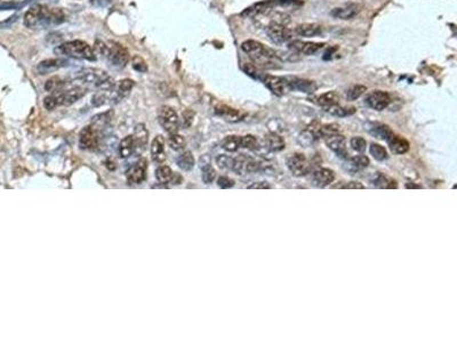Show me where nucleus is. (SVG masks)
<instances>
[{
	"instance_id": "nucleus-1",
	"label": "nucleus",
	"mask_w": 457,
	"mask_h": 342,
	"mask_svg": "<svg viewBox=\"0 0 457 342\" xmlns=\"http://www.w3.org/2000/svg\"><path fill=\"white\" fill-rule=\"evenodd\" d=\"M63 21L64 13L61 9L49 8L40 4L33 5L24 15V26L29 29H46L61 24Z\"/></svg>"
},
{
	"instance_id": "nucleus-2",
	"label": "nucleus",
	"mask_w": 457,
	"mask_h": 342,
	"mask_svg": "<svg viewBox=\"0 0 457 342\" xmlns=\"http://www.w3.org/2000/svg\"><path fill=\"white\" fill-rule=\"evenodd\" d=\"M55 54L70 58H76V60H96L94 50L87 42L81 40H73L62 43V45L55 48Z\"/></svg>"
},
{
	"instance_id": "nucleus-3",
	"label": "nucleus",
	"mask_w": 457,
	"mask_h": 342,
	"mask_svg": "<svg viewBox=\"0 0 457 342\" xmlns=\"http://www.w3.org/2000/svg\"><path fill=\"white\" fill-rule=\"evenodd\" d=\"M104 57L107 58V61L110 62V64L114 67L122 68L127 65V63L129 61V53L120 43L109 42L106 43V52Z\"/></svg>"
},
{
	"instance_id": "nucleus-4",
	"label": "nucleus",
	"mask_w": 457,
	"mask_h": 342,
	"mask_svg": "<svg viewBox=\"0 0 457 342\" xmlns=\"http://www.w3.org/2000/svg\"><path fill=\"white\" fill-rule=\"evenodd\" d=\"M252 58L253 63L259 68L264 70H274V68H280L282 64V61L278 57L277 52L272 51L271 48L265 47L264 51L256 55L249 56Z\"/></svg>"
},
{
	"instance_id": "nucleus-5",
	"label": "nucleus",
	"mask_w": 457,
	"mask_h": 342,
	"mask_svg": "<svg viewBox=\"0 0 457 342\" xmlns=\"http://www.w3.org/2000/svg\"><path fill=\"white\" fill-rule=\"evenodd\" d=\"M287 167L294 176L302 177V176H306L310 173L312 169V164L304 154L293 153L288 156Z\"/></svg>"
},
{
	"instance_id": "nucleus-6",
	"label": "nucleus",
	"mask_w": 457,
	"mask_h": 342,
	"mask_svg": "<svg viewBox=\"0 0 457 342\" xmlns=\"http://www.w3.org/2000/svg\"><path fill=\"white\" fill-rule=\"evenodd\" d=\"M267 34L270 40L276 45H284L293 40V31L282 24L270 22L267 27Z\"/></svg>"
},
{
	"instance_id": "nucleus-7",
	"label": "nucleus",
	"mask_w": 457,
	"mask_h": 342,
	"mask_svg": "<svg viewBox=\"0 0 457 342\" xmlns=\"http://www.w3.org/2000/svg\"><path fill=\"white\" fill-rule=\"evenodd\" d=\"M159 124L169 134H175L179 130L180 119L174 109L170 106H163L159 111Z\"/></svg>"
},
{
	"instance_id": "nucleus-8",
	"label": "nucleus",
	"mask_w": 457,
	"mask_h": 342,
	"mask_svg": "<svg viewBox=\"0 0 457 342\" xmlns=\"http://www.w3.org/2000/svg\"><path fill=\"white\" fill-rule=\"evenodd\" d=\"M109 76L106 73L100 70V68H82L76 75V80L80 81L82 84H94L96 87L100 86L103 81H105Z\"/></svg>"
},
{
	"instance_id": "nucleus-9",
	"label": "nucleus",
	"mask_w": 457,
	"mask_h": 342,
	"mask_svg": "<svg viewBox=\"0 0 457 342\" xmlns=\"http://www.w3.org/2000/svg\"><path fill=\"white\" fill-rule=\"evenodd\" d=\"M262 81L264 82V85L269 88L270 91L277 96L286 95L287 92L291 90L287 78L265 75Z\"/></svg>"
},
{
	"instance_id": "nucleus-10",
	"label": "nucleus",
	"mask_w": 457,
	"mask_h": 342,
	"mask_svg": "<svg viewBox=\"0 0 457 342\" xmlns=\"http://www.w3.org/2000/svg\"><path fill=\"white\" fill-rule=\"evenodd\" d=\"M100 131L95 127L88 126L81 130L79 136V145L83 150H95L100 144Z\"/></svg>"
},
{
	"instance_id": "nucleus-11",
	"label": "nucleus",
	"mask_w": 457,
	"mask_h": 342,
	"mask_svg": "<svg viewBox=\"0 0 457 342\" xmlns=\"http://www.w3.org/2000/svg\"><path fill=\"white\" fill-rule=\"evenodd\" d=\"M86 94V89H83L81 87H72L68 90H60L56 91L54 96L56 97L57 104L58 105H71L77 101L82 99L83 95Z\"/></svg>"
},
{
	"instance_id": "nucleus-12",
	"label": "nucleus",
	"mask_w": 457,
	"mask_h": 342,
	"mask_svg": "<svg viewBox=\"0 0 457 342\" xmlns=\"http://www.w3.org/2000/svg\"><path fill=\"white\" fill-rule=\"evenodd\" d=\"M288 48L291 51L297 53L298 55H314L323 47V43L312 42V41H302V40H291L288 43Z\"/></svg>"
},
{
	"instance_id": "nucleus-13",
	"label": "nucleus",
	"mask_w": 457,
	"mask_h": 342,
	"mask_svg": "<svg viewBox=\"0 0 457 342\" xmlns=\"http://www.w3.org/2000/svg\"><path fill=\"white\" fill-rule=\"evenodd\" d=\"M366 104L371 107V109L375 111H383L385 110L391 103V97L385 91L382 90H375L368 94L366 100Z\"/></svg>"
},
{
	"instance_id": "nucleus-14",
	"label": "nucleus",
	"mask_w": 457,
	"mask_h": 342,
	"mask_svg": "<svg viewBox=\"0 0 457 342\" xmlns=\"http://www.w3.org/2000/svg\"><path fill=\"white\" fill-rule=\"evenodd\" d=\"M278 6L277 0H264V2H259L257 4H254L253 6L246 8L242 13V16L245 17H256L258 15H263V14H269L273 8Z\"/></svg>"
},
{
	"instance_id": "nucleus-15",
	"label": "nucleus",
	"mask_w": 457,
	"mask_h": 342,
	"mask_svg": "<svg viewBox=\"0 0 457 342\" xmlns=\"http://www.w3.org/2000/svg\"><path fill=\"white\" fill-rule=\"evenodd\" d=\"M146 160L141 159L140 161L132 165L129 170L127 171V182L129 184H141L143 183L146 177Z\"/></svg>"
},
{
	"instance_id": "nucleus-16",
	"label": "nucleus",
	"mask_w": 457,
	"mask_h": 342,
	"mask_svg": "<svg viewBox=\"0 0 457 342\" xmlns=\"http://www.w3.org/2000/svg\"><path fill=\"white\" fill-rule=\"evenodd\" d=\"M335 179V174L334 171L327 168H321L314 171L311 176V183L317 187H326L329 186Z\"/></svg>"
},
{
	"instance_id": "nucleus-17",
	"label": "nucleus",
	"mask_w": 457,
	"mask_h": 342,
	"mask_svg": "<svg viewBox=\"0 0 457 342\" xmlns=\"http://www.w3.org/2000/svg\"><path fill=\"white\" fill-rule=\"evenodd\" d=\"M326 144L329 149L333 150L334 152H336L337 155H340L341 158L347 159L349 153L346 152V149H345V145H346L345 137L340 135V134L332 135L326 138Z\"/></svg>"
},
{
	"instance_id": "nucleus-18",
	"label": "nucleus",
	"mask_w": 457,
	"mask_h": 342,
	"mask_svg": "<svg viewBox=\"0 0 457 342\" xmlns=\"http://www.w3.org/2000/svg\"><path fill=\"white\" fill-rule=\"evenodd\" d=\"M360 12V6L357 4H346L344 6L334 8L331 12V15L340 19H352L356 17Z\"/></svg>"
},
{
	"instance_id": "nucleus-19",
	"label": "nucleus",
	"mask_w": 457,
	"mask_h": 342,
	"mask_svg": "<svg viewBox=\"0 0 457 342\" xmlns=\"http://www.w3.org/2000/svg\"><path fill=\"white\" fill-rule=\"evenodd\" d=\"M288 82L291 89L307 92V94H312L318 88L316 82L307 79H299V78H291V79H288Z\"/></svg>"
},
{
	"instance_id": "nucleus-20",
	"label": "nucleus",
	"mask_w": 457,
	"mask_h": 342,
	"mask_svg": "<svg viewBox=\"0 0 457 342\" xmlns=\"http://www.w3.org/2000/svg\"><path fill=\"white\" fill-rule=\"evenodd\" d=\"M369 165V159L365 155H357L349 159L344 164V169L351 174H356L358 171L366 169Z\"/></svg>"
},
{
	"instance_id": "nucleus-21",
	"label": "nucleus",
	"mask_w": 457,
	"mask_h": 342,
	"mask_svg": "<svg viewBox=\"0 0 457 342\" xmlns=\"http://www.w3.org/2000/svg\"><path fill=\"white\" fill-rule=\"evenodd\" d=\"M151 155H152V160H154L157 163H163L166 160L165 140L161 136H157L156 138L152 140Z\"/></svg>"
},
{
	"instance_id": "nucleus-22",
	"label": "nucleus",
	"mask_w": 457,
	"mask_h": 342,
	"mask_svg": "<svg viewBox=\"0 0 457 342\" xmlns=\"http://www.w3.org/2000/svg\"><path fill=\"white\" fill-rule=\"evenodd\" d=\"M67 61L62 60V58H53V60H45L39 63V65L37 66V71L39 72V75H48V73H52L54 71L58 70L63 66L67 65Z\"/></svg>"
},
{
	"instance_id": "nucleus-23",
	"label": "nucleus",
	"mask_w": 457,
	"mask_h": 342,
	"mask_svg": "<svg viewBox=\"0 0 457 342\" xmlns=\"http://www.w3.org/2000/svg\"><path fill=\"white\" fill-rule=\"evenodd\" d=\"M295 33L298 34L301 37H307V38H311V37H316L321 34L322 32V28L321 26H319L317 23H303V24H298V26L295 28Z\"/></svg>"
},
{
	"instance_id": "nucleus-24",
	"label": "nucleus",
	"mask_w": 457,
	"mask_h": 342,
	"mask_svg": "<svg viewBox=\"0 0 457 342\" xmlns=\"http://www.w3.org/2000/svg\"><path fill=\"white\" fill-rule=\"evenodd\" d=\"M386 141L390 146V150L395 154H405L409 151L408 140L402 138V137H400V136H397L393 134Z\"/></svg>"
},
{
	"instance_id": "nucleus-25",
	"label": "nucleus",
	"mask_w": 457,
	"mask_h": 342,
	"mask_svg": "<svg viewBox=\"0 0 457 342\" xmlns=\"http://www.w3.org/2000/svg\"><path fill=\"white\" fill-rule=\"evenodd\" d=\"M134 140H135V151L140 150V152H142V151L145 150L147 140H149V134H147V130L143 124L136 126L134 133Z\"/></svg>"
},
{
	"instance_id": "nucleus-26",
	"label": "nucleus",
	"mask_w": 457,
	"mask_h": 342,
	"mask_svg": "<svg viewBox=\"0 0 457 342\" xmlns=\"http://www.w3.org/2000/svg\"><path fill=\"white\" fill-rule=\"evenodd\" d=\"M215 113L222 116L227 121H231V122H237L239 120H242L243 118V113L238 110H234L232 107H229L227 105H220L215 109Z\"/></svg>"
},
{
	"instance_id": "nucleus-27",
	"label": "nucleus",
	"mask_w": 457,
	"mask_h": 342,
	"mask_svg": "<svg viewBox=\"0 0 457 342\" xmlns=\"http://www.w3.org/2000/svg\"><path fill=\"white\" fill-rule=\"evenodd\" d=\"M310 130L313 131V134L316 135L317 138H327V137L338 134L341 130L340 125L337 124H328V125H319L316 128H310Z\"/></svg>"
},
{
	"instance_id": "nucleus-28",
	"label": "nucleus",
	"mask_w": 457,
	"mask_h": 342,
	"mask_svg": "<svg viewBox=\"0 0 457 342\" xmlns=\"http://www.w3.org/2000/svg\"><path fill=\"white\" fill-rule=\"evenodd\" d=\"M371 183H372L373 186H375L377 188L391 189V188H397L398 187L396 180L389 178V177H387V176L383 175L381 173H377L374 176V178L371 180Z\"/></svg>"
},
{
	"instance_id": "nucleus-29",
	"label": "nucleus",
	"mask_w": 457,
	"mask_h": 342,
	"mask_svg": "<svg viewBox=\"0 0 457 342\" xmlns=\"http://www.w3.org/2000/svg\"><path fill=\"white\" fill-rule=\"evenodd\" d=\"M135 152V140L134 136H127L120 141L119 144V155L122 159L129 158Z\"/></svg>"
},
{
	"instance_id": "nucleus-30",
	"label": "nucleus",
	"mask_w": 457,
	"mask_h": 342,
	"mask_svg": "<svg viewBox=\"0 0 457 342\" xmlns=\"http://www.w3.org/2000/svg\"><path fill=\"white\" fill-rule=\"evenodd\" d=\"M133 87H134V82H133L130 79H125V80L119 81V84H118L117 89L115 91V97H114L115 102L116 101L119 102L121 100H124L125 97L128 96Z\"/></svg>"
},
{
	"instance_id": "nucleus-31",
	"label": "nucleus",
	"mask_w": 457,
	"mask_h": 342,
	"mask_svg": "<svg viewBox=\"0 0 457 342\" xmlns=\"http://www.w3.org/2000/svg\"><path fill=\"white\" fill-rule=\"evenodd\" d=\"M314 102L322 107H328L338 104V103H340V96H338L335 91H327L325 94L317 96L316 99H314Z\"/></svg>"
},
{
	"instance_id": "nucleus-32",
	"label": "nucleus",
	"mask_w": 457,
	"mask_h": 342,
	"mask_svg": "<svg viewBox=\"0 0 457 342\" xmlns=\"http://www.w3.org/2000/svg\"><path fill=\"white\" fill-rule=\"evenodd\" d=\"M371 134L374 137H376L377 139L387 140L393 135V131L391 130L389 126L377 124L371 129Z\"/></svg>"
},
{
	"instance_id": "nucleus-33",
	"label": "nucleus",
	"mask_w": 457,
	"mask_h": 342,
	"mask_svg": "<svg viewBox=\"0 0 457 342\" xmlns=\"http://www.w3.org/2000/svg\"><path fill=\"white\" fill-rule=\"evenodd\" d=\"M325 111L327 112V113L331 114V115L340 116V118H343V116H347V115H351V114L355 113L356 109H355V107H343L341 105L336 104V105H332V106L325 107Z\"/></svg>"
},
{
	"instance_id": "nucleus-34",
	"label": "nucleus",
	"mask_w": 457,
	"mask_h": 342,
	"mask_svg": "<svg viewBox=\"0 0 457 342\" xmlns=\"http://www.w3.org/2000/svg\"><path fill=\"white\" fill-rule=\"evenodd\" d=\"M265 46L262 45L261 42H258L256 40H246L242 43V50L248 54L249 56L256 55V54H259L261 52L264 51Z\"/></svg>"
},
{
	"instance_id": "nucleus-35",
	"label": "nucleus",
	"mask_w": 457,
	"mask_h": 342,
	"mask_svg": "<svg viewBox=\"0 0 457 342\" xmlns=\"http://www.w3.org/2000/svg\"><path fill=\"white\" fill-rule=\"evenodd\" d=\"M178 165L184 171L192 170L194 167V158L190 151L182 153L178 159Z\"/></svg>"
},
{
	"instance_id": "nucleus-36",
	"label": "nucleus",
	"mask_w": 457,
	"mask_h": 342,
	"mask_svg": "<svg viewBox=\"0 0 457 342\" xmlns=\"http://www.w3.org/2000/svg\"><path fill=\"white\" fill-rule=\"evenodd\" d=\"M267 143L269 149L273 152H279L285 149V140L281 136L277 134H270L267 136Z\"/></svg>"
},
{
	"instance_id": "nucleus-37",
	"label": "nucleus",
	"mask_w": 457,
	"mask_h": 342,
	"mask_svg": "<svg viewBox=\"0 0 457 342\" xmlns=\"http://www.w3.org/2000/svg\"><path fill=\"white\" fill-rule=\"evenodd\" d=\"M173 171L168 165H160L156 170V178L160 184H168L173 179Z\"/></svg>"
},
{
	"instance_id": "nucleus-38",
	"label": "nucleus",
	"mask_w": 457,
	"mask_h": 342,
	"mask_svg": "<svg viewBox=\"0 0 457 342\" xmlns=\"http://www.w3.org/2000/svg\"><path fill=\"white\" fill-rule=\"evenodd\" d=\"M249 158L240 154L237 158L233 159V163H232V169L237 175H244L245 173H247V164H248Z\"/></svg>"
},
{
	"instance_id": "nucleus-39",
	"label": "nucleus",
	"mask_w": 457,
	"mask_h": 342,
	"mask_svg": "<svg viewBox=\"0 0 457 342\" xmlns=\"http://www.w3.org/2000/svg\"><path fill=\"white\" fill-rule=\"evenodd\" d=\"M243 70L245 71L246 75H248L249 77L254 78V79L257 80H263V78L265 77V75L262 71V68H259L258 66H256L254 63H246L243 66Z\"/></svg>"
},
{
	"instance_id": "nucleus-40",
	"label": "nucleus",
	"mask_w": 457,
	"mask_h": 342,
	"mask_svg": "<svg viewBox=\"0 0 457 342\" xmlns=\"http://www.w3.org/2000/svg\"><path fill=\"white\" fill-rule=\"evenodd\" d=\"M240 141H242L240 136H228L223 140L222 148L228 152H235L240 148Z\"/></svg>"
},
{
	"instance_id": "nucleus-41",
	"label": "nucleus",
	"mask_w": 457,
	"mask_h": 342,
	"mask_svg": "<svg viewBox=\"0 0 457 342\" xmlns=\"http://www.w3.org/2000/svg\"><path fill=\"white\" fill-rule=\"evenodd\" d=\"M369 152L373 155V158L377 161H384L387 159V151L383 148L380 144L373 143L369 148Z\"/></svg>"
},
{
	"instance_id": "nucleus-42",
	"label": "nucleus",
	"mask_w": 457,
	"mask_h": 342,
	"mask_svg": "<svg viewBox=\"0 0 457 342\" xmlns=\"http://www.w3.org/2000/svg\"><path fill=\"white\" fill-rule=\"evenodd\" d=\"M316 139H317L316 135H314L313 131L310 130V129L304 130L303 133L299 135V137H298L299 144L303 145L304 148H309V146H311Z\"/></svg>"
},
{
	"instance_id": "nucleus-43",
	"label": "nucleus",
	"mask_w": 457,
	"mask_h": 342,
	"mask_svg": "<svg viewBox=\"0 0 457 342\" xmlns=\"http://www.w3.org/2000/svg\"><path fill=\"white\" fill-rule=\"evenodd\" d=\"M366 91H367V88L365 86L356 85V86L351 87L350 89L347 90L346 97H347L349 101H356V100L359 99V97H361L363 94H365Z\"/></svg>"
},
{
	"instance_id": "nucleus-44",
	"label": "nucleus",
	"mask_w": 457,
	"mask_h": 342,
	"mask_svg": "<svg viewBox=\"0 0 457 342\" xmlns=\"http://www.w3.org/2000/svg\"><path fill=\"white\" fill-rule=\"evenodd\" d=\"M168 143H169L170 149L174 151H181L185 148V139H184V137L181 135L173 134L169 137Z\"/></svg>"
},
{
	"instance_id": "nucleus-45",
	"label": "nucleus",
	"mask_w": 457,
	"mask_h": 342,
	"mask_svg": "<svg viewBox=\"0 0 457 342\" xmlns=\"http://www.w3.org/2000/svg\"><path fill=\"white\" fill-rule=\"evenodd\" d=\"M63 86H64V82H63V80L61 79V78H58V77H53V78H51V79H49V80L46 82L45 89H46L47 91L56 92V91H60V90L62 89V87H63Z\"/></svg>"
},
{
	"instance_id": "nucleus-46",
	"label": "nucleus",
	"mask_w": 457,
	"mask_h": 342,
	"mask_svg": "<svg viewBox=\"0 0 457 342\" xmlns=\"http://www.w3.org/2000/svg\"><path fill=\"white\" fill-rule=\"evenodd\" d=\"M240 148H244L247 150H256L258 148V141L256 139V137L253 135H246V136L242 137Z\"/></svg>"
},
{
	"instance_id": "nucleus-47",
	"label": "nucleus",
	"mask_w": 457,
	"mask_h": 342,
	"mask_svg": "<svg viewBox=\"0 0 457 342\" xmlns=\"http://www.w3.org/2000/svg\"><path fill=\"white\" fill-rule=\"evenodd\" d=\"M216 178V171L210 164H206L203 167V180L205 184L213 183Z\"/></svg>"
},
{
	"instance_id": "nucleus-48",
	"label": "nucleus",
	"mask_w": 457,
	"mask_h": 342,
	"mask_svg": "<svg viewBox=\"0 0 457 342\" xmlns=\"http://www.w3.org/2000/svg\"><path fill=\"white\" fill-rule=\"evenodd\" d=\"M350 145H351V148L353 150L357 151V152L361 153V152H363V151L366 150L367 141H366L365 138H362V137L358 136V137H353V138H351Z\"/></svg>"
},
{
	"instance_id": "nucleus-49",
	"label": "nucleus",
	"mask_w": 457,
	"mask_h": 342,
	"mask_svg": "<svg viewBox=\"0 0 457 342\" xmlns=\"http://www.w3.org/2000/svg\"><path fill=\"white\" fill-rule=\"evenodd\" d=\"M216 163H217L220 169H231L232 168L233 159L230 158L228 155L221 154L216 158Z\"/></svg>"
},
{
	"instance_id": "nucleus-50",
	"label": "nucleus",
	"mask_w": 457,
	"mask_h": 342,
	"mask_svg": "<svg viewBox=\"0 0 457 342\" xmlns=\"http://www.w3.org/2000/svg\"><path fill=\"white\" fill-rule=\"evenodd\" d=\"M133 68H134V70L137 72L143 73V72L147 71V65H146L145 61L141 56H135L134 58H133Z\"/></svg>"
},
{
	"instance_id": "nucleus-51",
	"label": "nucleus",
	"mask_w": 457,
	"mask_h": 342,
	"mask_svg": "<svg viewBox=\"0 0 457 342\" xmlns=\"http://www.w3.org/2000/svg\"><path fill=\"white\" fill-rule=\"evenodd\" d=\"M217 185L221 188H224V189L231 188L234 186V180L229 178V177H225V176H222V177H220L217 179Z\"/></svg>"
},
{
	"instance_id": "nucleus-52",
	"label": "nucleus",
	"mask_w": 457,
	"mask_h": 342,
	"mask_svg": "<svg viewBox=\"0 0 457 342\" xmlns=\"http://www.w3.org/2000/svg\"><path fill=\"white\" fill-rule=\"evenodd\" d=\"M57 105L58 104H57L56 97L54 96V95L47 96L46 99H45V101H43V106H45L46 110H48V111H53Z\"/></svg>"
},
{
	"instance_id": "nucleus-53",
	"label": "nucleus",
	"mask_w": 457,
	"mask_h": 342,
	"mask_svg": "<svg viewBox=\"0 0 457 342\" xmlns=\"http://www.w3.org/2000/svg\"><path fill=\"white\" fill-rule=\"evenodd\" d=\"M277 5L282 7H296L301 6L302 2L301 0H277Z\"/></svg>"
},
{
	"instance_id": "nucleus-54",
	"label": "nucleus",
	"mask_w": 457,
	"mask_h": 342,
	"mask_svg": "<svg viewBox=\"0 0 457 342\" xmlns=\"http://www.w3.org/2000/svg\"><path fill=\"white\" fill-rule=\"evenodd\" d=\"M336 188H345V189H363L365 186L359 182H350L345 185H337Z\"/></svg>"
},
{
	"instance_id": "nucleus-55",
	"label": "nucleus",
	"mask_w": 457,
	"mask_h": 342,
	"mask_svg": "<svg viewBox=\"0 0 457 342\" xmlns=\"http://www.w3.org/2000/svg\"><path fill=\"white\" fill-rule=\"evenodd\" d=\"M247 188L248 189H265V188H271V186L265 183H254L252 185H249Z\"/></svg>"
},
{
	"instance_id": "nucleus-56",
	"label": "nucleus",
	"mask_w": 457,
	"mask_h": 342,
	"mask_svg": "<svg viewBox=\"0 0 457 342\" xmlns=\"http://www.w3.org/2000/svg\"><path fill=\"white\" fill-rule=\"evenodd\" d=\"M183 119H184V127H189L191 125V122H192L193 113L190 111H186L183 115Z\"/></svg>"
},
{
	"instance_id": "nucleus-57",
	"label": "nucleus",
	"mask_w": 457,
	"mask_h": 342,
	"mask_svg": "<svg viewBox=\"0 0 457 342\" xmlns=\"http://www.w3.org/2000/svg\"><path fill=\"white\" fill-rule=\"evenodd\" d=\"M406 187L407 188H422V186H419V185H414V184H407Z\"/></svg>"
},
{
	"instance_id": "nucleus-58",
	"label": "nucleus",
	"mask_w": 457,
	"mask_h": 342,
	"mask_svg": "<svg viewBox=\"0 0 457 342\" xmlns=\"http://www.w3.org/2000/svg\"><path fill=\"white\" fill-rule=\"evenodd\" d=\"M51 2H54V3H56V2H58V0H51Z\"/></svg>"
},
{
	"instance_id": "nucleus-59",
	"label": "nucleus",
	"mask_w": 457,
	"mask_h": 342,
	"mask_svg": "<svg viewBox=\"0 0 457 342\" xmlns=\"http://www.w3.org/2000/svg\"><path fill=\"white\" fill-rule=\"evenodd\" d=\"M104 2H110V0H104Z\"/></svg>"
}]
</instances>
